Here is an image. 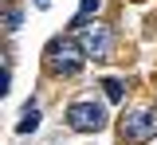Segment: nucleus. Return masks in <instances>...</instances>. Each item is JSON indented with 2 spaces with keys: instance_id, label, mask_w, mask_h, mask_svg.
Returning a JSON list of instances; mask_svg holds the SVG:
<instances>
[{
  "instance_id": "obj_1",
  "label": "nucleus",
  "mask_w": 157,
  "mask_h": 145,
  "mask_svg": "<svg viewBox=\"0 0 157 145\" xmlns=\"http://www.w3.org/2000/svg\"><path fill=\"white\" fill-rule=\"evenodd\" d=\"M82 59H86V51H82V43H78V39H71V35H55V39L47 43V51H43V63H47V71H51V75H63V79L78 75Z\"/></svg>"
},
{
  "instance_id": "obj_2",
  "label": "nucleus",
  "mask_w": 157,
  "mask_h": 145,
  "mask_svg": "<svg viewBox=\"0 0 157 145\" xmlns=\"http://www.w3.org/2000/svg\"><path fill=\"white\" fill-rule=\"evenodd\" d=\"M118 133H122L126 145H145L149 137H157V110H153V106L130 110V114L122 118V125H118Z\"/></svg>"
},
{
  "instance_id": "obj_3",
  "label": "nucleus",
  "mask_w": 157,
  "mask_h": 145,
  "mask_svg": "<svg viewBox=\"0 0 157 145\" xmlns=\"http://www.w3.org/2000/svg\"><path fill=\"white\" fill-rule=\"evenodd\" d=\"M75 32H78V43H82V51H86V59H110V47H114V39H110V28L106 24H86V20H75Z\"/></svg>"
},
{
  "instance_id": "obj_4",
  "label": "nucleus",
  "mask_w": 157,
  "mask_h": 145,
  "mask_svg": "<svg viewBox=\"0 0 157 145\" xmlns=\"http://www.w3.org/2000/svg\"><path fill=\"white\" fill-rule=\"evenodd\" d=\"M67 122H71V129H78V133H94V129L106 125V110L98 102H71Z\"/></svg>"
},
{
  "instance_id": "obj_5",
  "label": "nucleus",
  "mask_w": 157,
  "mask_h": 145,
  "mask_svg": "<svg viewBox=\"0 0 157 145\" xmlns=\"http://www.w3.org/2000/svg\"><path fill=\"white\" fill-rule=\"evenodd\" d=\"M36 125H39V110H36V106H28V110H24V118L16 122V133H32Z\"/></svg>"
},
{
  "instance_id": "obj_6",
  "label": "nucleus",
  "mask_w": 157,
  "mask_h": 145,
  "mask_svg": "<svg viewBox=\"0 0 157 145\" xmlns=\"http://www.w3.org/2000/svg\"><path fill=\"white\" fill-rule=\"evenodd\" d=\"M102 90H106V98H110V102H122V94H126L118 79H106V83H102Z\"/></svg>"
},
{
  "instance_id": "obj_7",
  "label": "nucleus",
  "mask_w": 157,
  "mask_h": 145,
  "mask_svg": "<svg viewBox=\"0 0 157 145\" xmlns=\"http://www.w3.org/2000/svg\"><path fill=\"white\" fill-rule=\"evenodd\" d=\"M98 8H102V0H82V4H78V16H75V20H86L90 12H98Z\"/></svg>"
},
{
  "instance_id": "obj_8",
  "label": "nucleus",
  "mask_w": 157,
  "mask_h": 145,
  "mask_svg": "<svg viewBox=\"0 0 157 145\" xmlns=\"http://www.w3.org/2000/svg\"><path fill=\"white\" fill-rule=\"evenodd\" d=\"M20 28V8H12V12H8V32H16Z\"/></svg>"
},
{
  "instance_id": "obj_9",
  "label": "nucleus",
  "mask_w": 157,
  "mask_h": 145,
  "mask_svg": "<svg viewBox=\"0 0 157 145\" xmlns=\"http://www.w3.org/2000/svg\"><path fill=\"white\" fill-rule=\"evenodd\" d=\"M36 8H51V0H36Z\"/></svg>"
}]
</instances>
